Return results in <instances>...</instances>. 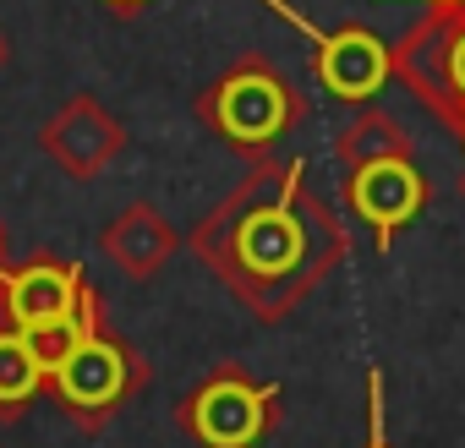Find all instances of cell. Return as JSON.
<instances>
[{"label":"cell","instance_id":"11","mask_svg":"<svg viewBox=\"0 0 465 448\" xmlns=\"http://www.w3.org/2000/svg\"><path fill=\"white\" fill-rule=\"evenodd\" d=\"M110 323H104V301H99V290H94V279L83 285V301L72 307V312H61V317H50V323H34V328H23V345H28V355L39 361V372L50 377L83 339H94V334H104Z\"/></svg>","mask_w":465,"mask_h":448},{"label":"cell","instance_id":"1","mask_svg":"<svg viewBox=\"0 0 465 448\" xmlns=\"http://www.w3.org/2000/svg\"><path fill=\"white\" fill-rule=\"evenodd\" d=\"M252 170L192 230V258L258 323H285L351 252L345 224L307 186V159H247Z\"/></svg>","mask_w":465,"mask_h":448},{"label":"cell","instance_id":"12","mask_svg":"<svg viewBox=\"0 0 465 448\" xmlns=\"http://www.w3.org/2000/svg\"><path fill=\"white\" fill-rule=\"evenodd\" d=\"M334 159H340V175H351L372 159H416V142L394 115H383L372 104H356L351 126L334 137Z\"/></svg>","mask_w":465,"mask_h":448},{"label":"cell","instance_id":"15","mask_svg":"<svg viewBox=\"0 0 465 448\" xmlns=\"http://www.w3.org/2000/svg\"><path fill=\"white\" fill-rule=\"evenodd\" d=\"M6 279H12V268L0 263V328H17V323H12V296H6Z\"/></svg>","mask_w":465,"mask_h":448},{"label":"cell","instance_id":"3","mask_svg":"<svg viewBox=\"0 0 465 448\" xmlns=\"http://www.w3.org/2000/svg\"><path fill=\"white\" fill-rule=\"evenodd\" d=\"M280 410H285L280 383H263L236 361H219L175 404V421L197 448H263L269 432L280 426Z\"/></svg>","mask_w":465,"mask_h":448},{"label":"cell","instance_id":"19","mask_svg":"<svg viewBox=\"0 0 465 448\" xmlns=\"http://www.w3.org/2000/svg\"><path fill=\"white\" fill-rule=\"evenodd\" d=\"M460 202H465V170H460Z\"/></svg>","mask_w":465,"mask_h":448},{"label":"cell","instance_id":"9","mask_svg":"<svg viewBox=\"0 0 465 448\" xmlns=\"http://www.w3.org/2000/svg\"><path fill=\"white\" fill-rule=\"evenodd\" d=\"M175 247H186V236H175V224L153 208V202H126L104 230H99V252L132 279V285H148L170 258Z\"/></svg>","mask_w":465,"mask_h":448},{"label":"cell","instance_id":"16","mask_svg":"<svg viewBox=\"0 0 465 448\" xmlns=\"http://www.w3.org/2000/svg\"><path fill=\"white\" fill-rule=\"evenodd\" d=\"M104 6L115 12V17H137V12H148L153 0H104Z\"/></svg>","mask_w":465,"mask_h":448},{"label":"cell","instance_id":"8","mask_svg":"<svg viewBox=\"0 0 465 448\" xmlns=\"http://www.w3.org/2000/svg\"><path fill=\"white\" fill-rule=\"evenodd\" d=\"M340 186H345L351 213L367 219L378 252L394 247V236L427 213V197H432V186H427V175H421L416 159H372V164L340 175Z\"/></svg>","mask_w":465,"mask_h":448},{"label":"cell","instance_id":"7","mask_svg":"<svg viewBox=\"0 0 465 448\" xmlns=\"http://www.w3.org/2000/svg\"><path fill=\"white\" fill-rule=\"evenodd\" d=\"M126 126H121V115L104 104V99H94V93H72L55 115H45V126H39V153L61 170V175H72V180H99L121 153H126Z\"/></svg>","mask_w":465,"mask_h":448},{"label":"cell","instance_id":"20","mask_svg":"<svg viewBox=\"0 0 465 448\" xmlns=\"http://www.w3.org/2000/svg\"><path fill=\"white\" fill-rule=\"evenodd\" d=\"M0 66H6V39H0Z\"/></svg>","mask_w":465,"mask_h":448},{"label":"cell","instance_id":"2","mask_svg":"<svg viewBox=\"0 0 465 448\" xmlns=\"http://www.w3.org/2000/svg\"><path fill=\"white\" fill-rule=\"evenodd\" d=\"M192 110L230 153L263 159L307 121V93L269 55H236L208 88H197Z\"/></svg>","mask_w":465,"mask_h":448},{"label":"cell","instance_id":"6","mask_svg":"<svg viewBox=\"0 0 465 448\" xmlns=\"http://www.w3.org/2000/svg\"><path fill=\"white\" fill-rule=\"evenodd\" d=\"M258 6H269L274 17H285L318 55V83L340 99V104H372L383 88H389V44L367 28V23H345V28H318L307 12H296L291 0H258Z\"/></svg>","mask_w":465,"mask_h":448},{"label":"cell","instance_id":"13","mask_svg":"<svg viewBox=\"0 0 465 448\" xmlns=\"http://www.w3.org/2000/svg\"><path fill=\"white\" fill-rule=\"evenodd\" d=\"M45 388H50V377H45L39 361L28 355L23 328H0V421L23 415Z\"/></svg>","mask_w":465,"mask_h":448},{"label":"cell","instance_id":"17","mask_svg":"<svg viewBox=\"0 0 465 448\" xmlns=\"http://www.w3.org/2000/svg\"><path fill=\"white\" fill-rule=\"evenodd\" d=\"M465 0H427V12H460Z\"/></svg>","mask_w":465,"mask_h":448},{"label":"cell","instance_id":"5","mask_svg":"<svg viewBox=\"0 0 465 448\" xmlns=\"http://www.w3.org/2000/svg\"><path fill=\"white\" fill-rule=\"evenodd\" d=\"M143 388H148V361H143L126 339H115L110 328L94 334V339H83V345L50 372V394L77 415L83 432H104V421H110L132 394H143Z\"/></svg>","mask_w":465,"mask_h":448},{"label":"cell","instance_id":"10","mask_svg":"<svg viewBox=\"0 0 465 448\" xmlns=\"http://www.w3.org/2000/svg\"><path fill=\"white\" fill-rule=\"evenodd\" d=\"M83 285H88V268H83V263L34 258V263L12 268V279H6L12 323H17V328H34V323H50V317H61V312H72V307L83 301Z\"/></svg>","mask_w":465,"mask_h":448},{"label":"cell","instance_id":"21","mask_svg":"<svg viewBox=\"0 0 465 448\" xmlns=\"http://www.w3.org/2000/svg\"><path fill=\"white\" fill-rule=\"evenodd\" d=\"M460 148H465V131H460Z\"/></svg>","mask_w":465,"mask_h":448},{"label":"cell","instance_id":"18","mask_svg":"<svg viewBox=\"0 0 465 448\" xmlns=\"http://www.w3.org/2000/svg\"><path fill=\"white\" fill-rule=\"evenodd\" d=\"M0 263H6V224H0Z\"/></svg>","mask_w":465,"mask_h":448},{"label":"cell","instance_id":"4","mask_svg":"<svg viewBox=\"0 0 465 448\" xmlns=\"http://www.w3.org/2000/svg\"><path fill=\"white\" fill-rule=\"evenodd\" d=\"M389 72L405 83L443 131H465V6L460 12H427L416 28H405L389 44Z\"/></svg>","mask_w":465,"mask_h":448},{"label":"cell","instance_id":"14","mask_svg":"<svg viewBox=\"0 0 465 448\" xmlns=\"http://www.w3.org/2000/svg\"><path fill=\"white\" fill-rule=\"evenodd\" d=\"M367 410H372V437H367V448H389V437H383V377L372 372V383H367Z\"/></svg>","mask_w":465,"mask_h":448}]
</instances>
